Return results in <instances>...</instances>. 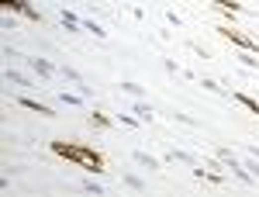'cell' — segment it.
Returning <instances> with one entry per match:
<instances>
[{"label": "cell", "instance_id": "cell-7", "mask_svg": "<svg viewBox=\"0 0 259 197\" xmlns=\"http://www.w3.org/2000/svg\"><path fill=\"white\" fill-rule=\"evenodd\" d=\"M218 159H221V163H225V166H228V170H232V173H235V170H239V159H235V156H232V152H228V149H221V152H218Z\"/></svg>", "mask_w": 259, "mask_h": 197}, {"label": "cell", "instance_id": "cell-11", "mask_svg": "<svg viewBox=\"0 0 259 197\" xmlns=\"http://www.w3.org/2000/svg\"><path fill=\"white\" fill-rule=\"evenodd\" d=\"M80 24H83V28H86V31H93V35H97V38H104V35H107V31H104V28H100V24H97V21H80Z\"/></svg>", "mask_w": 259, "mask_h": 197}, {"label": "cell", "instance_id": "cell-4", "mask_svg": "<svg viewBox=\"0 0 259 197\" xmlns=\"http://www.w3.org/2000/svg\"><path fill=\"white\" fill-rule=\"evenodd\" d=\"M28 66H31V69H35V73H38L42 80H49V76L56 73V66H52V63H45V59H38V56H35V59H28Z\"/></svg>", "mask_w": 259, "mask_h": 197}, {"label": "cell", "instance_id": "cell-17", "mask_svg": "<svg viewBox=\"0 0 259 197\" xmlns=\"http://www.w3.org/2000/svg\"><path fill=\"white\" fill-rule=\"evenodd\" d=\"M83 191H86V194H104L100 184H93V180H83Z\"/></svg>", "mask_w": 259, "mask_h": 197}, {"label": "cell", "instance_id": "cell-12", "mask_svg": "<svg viewBox=\"0 0 259 197\" xmlns=\"http://www.w3.org/2000/svg\"><path fill=\"white\" fill-rule=\"evenodd\" d=\"M125 184H128L131 191H142L145 184H142V177H135V173H125Z\"/></svg>", "mask_w": 259, "mask_h": 197}, {"label": "cell", "instance_id": "cell-22", "mask_svg": "<svg viewBox=\"0 0 259 197\" xmlns=\"http://www.w3.org/2000/svg\"><path fill=\"white\" fill-rule=\"evenodd\" d=\"M246 170H249V173H253V177H259V163H249V166H246Z\"/></svg>", "mask_w": 259, "mask_h": 197}, {"label": "cell", "instance_id": "cell-6", "mask_svg": "<svg viewBox=\"0 0 259 197\" xmlns=\"http://www.w3.org/2000/svg\"><path fill=\"white\" fill-rule=\"evenodd\" d=\"M21 107L38 111V114H52V107H45V104H38V100H31V97H21Z\"/></svg>", "mask_w": 259, "mask_h": 197}, {"label": "cell", "instance_id": "cell-21", "mask_svg": "<svg viewBox=\"0 0 259 197\" xmlns=\"http://www.w3.org/2000/svg\"><path fill=\"white\" fill-rule=\"evenodd\" d=\"M242 63H246V66H259V59H256V52H242Z\"/></svg>", "mask_w": 259, "mask_h": 197}, {"label": "cell", "instance_id": "cell-2", "mask_svg": "<svg viewBox=\"0 0 259 197\" xmlns=\"http://www.w3.org/2000/svg\"><path fill=\"white\" fill-rule=\"evenodd\" d=\"M218 31H221L228 42H235L239 49H246V52H256V42H253V38H246L242 31H235V28H218Z\"/></svg>", "mask_w": 259, "mask_h": 197}, {"label": "cell", "instance_id": "cell-1", "mask_svg": "<svg viewBox=\"0 0 259 197\" xmlns=\"http://www.w3.org/2000/svg\"><path fill=\"white\" fill-rule=\"evenodd\" d=\"M52 152H56V156H66V159H73V163H80L83 170H93V173L104 166V159H100L97 149H83V145H73V142H52Z\"/></svg>", "mask_w": 259, "mask_h": 197}, {"label": "cell", "instance_id": "cell-20", "mask_svg": "<svg viewBox=\"0 0 259 197\" xmlns=\"http://www.w3.org/2000/svg\"><path fill=\"white\" fill-rule=\"evenodd\" d=\"M63 100H66V104H80V100H83V94H66V90H63Z\"/></svg>", "mask_w": 259, "mask_h": 197}, {"label": "cell", "instance_id": "cell-18", "mask_svg": "<svg viewBox=\"0 0 259 197\" xmlns=\"http://www.w3.org/2000/svg\"><path fill=\"white\" fill-rule=\"evenodd\" d=\"M63 76H66V80H73V83H80V73H76V69H69V66H63Z\"/></svg>", "mask_w": 259, "mask_h": 197}, {"label": "cell", "instance_id": "cell-14", "mask_svg": "<svg viewBox=\"0 0 259 197\" xmlns=\"http://www.w3.org/2000/svg\"><path fill=\"white\" fill-rule=\"evenodd\" d=\"M211 3H218L221 10H242V3H235V0H211Z\"/></svg>", "mask_w": 259, "mask_h": 197}, {"label": "cell", "instance_id": "cell-19", "mask_svg": "<svg viewBox=\"0 0 259 197\" xmlns=\"http://www.w3.org/2000/svg\"><path fill=\"white\" fill-rule=\"evenodd\" d=\"M121 90H128V94H135V97H142V87H138V83H121Z\"/></svg>", "mask_w": 259, "mask_h": 197}, {"label": "cell", "instance_id": "cell-9", "mask_svg": "<svg viewBox=\"0 0 259 197\" xmlns=\"http://www.w3.org/2000/svg\"><path fill=\"white\" fill-rule=\"evenodd\" d=\"M63 24H66V31H80V28H83L80 17H73V14H66V10H63Z\"/></svg>", "mask_w": 259, "mask_h": 197}, {"label": "cell", "instance_id": "cell-16", "mask_svg": "<svg viewBox=\"0 0 259 197\" xmlns=\"http://www.w3.org/2000/svg\"><path fill=\"white\" fill-rule=\"evenodd\" d=\"M90 125H97V128H107V125H111V121H107V118H104V114H90Z\"/></svg>", "mask_w": 259, "mask_h": 197}, {"label": "cell", "instance_id": "cell-8", "mask_svg": "<svg viewBox=\"0 0 259 197\" xmlns=\"http://www.w3.org/2000/svg\"><path fill=\"white\" fill-rule=\"evenodd\" d=\"M170 159H180V163H190V166H197V159L190 156V152H183V149H173V152H170Z\"/></svg>", "mask_w": 259, "mask_h": 197}, {"label": "cell", "instance_id": "cell-3", "mask_svg": "<svg viewBox=\"0 0 259 197\" xmlns=\"http://www.w3.org/2000/svg\"><path fill=\"white\" fill-rule=\"evenodd\" d=\"M3 7H7V10H21V14H24V17H31V21H38V17H42V14H38L28 0H3Z\"/></svg>", "mask_w": 259, "mask_h": 197}, {"label": "cell", "instance_id": "cell-10", "mask_svg": "<svg viewBox=\"0 0 259 197\" xmlns=\"http://www.w3.org/2000/svg\"><path fill=\"white\" fill-rule=\"evenodd\" d=\"M235 100H239V104H246V107H249L253 114H259V100H253V97H246V94H235Z\"/></svg>", "mask_w": 259, "mask_h": 197}, {"label": "cell", "instance_id": "cell-13", "mask_svg": "<svg viewBox=\"0 0 259 197\" xmlns=\"http://www.w3.org/2000/svg\"><path fill=\"white\" fill-rule=\"evenodd\" d=\"M7 80H10L14 87H28V80H24L21 73H14V69H7Z\"/></svg>", "mask_w": 259, "mask_h": 197}, {"label": "cell", "instance_id": "cell-5", "mask_svg": "<svg viewBox=\"0 0 259 197\" xmlns=\"http://www.w3.org/2000/svg\"><path fill=\"white\" fill-rule=\"evenodd\" d=\"M131 159H135V163H138V166H145V170H159V159H152V156H149V152H135V156H131Z\"/></svg>", "mask_w": 259, "mask_h": 197}, {"label": "cell", "instance_id": "cell-15", "mask_svg": "<svg viewBox=\"0 0 259 197\" xmlns=\"http://www.w3.org/2000/svg\"><path fill=\"white\" fill-rule=\"evenodd\" d=\"M135 114H138L142 121H149V118H152V107H145V104H135Z\"/></svg>", "mask_w": 259, "mask_h": 197}]
</instances>
